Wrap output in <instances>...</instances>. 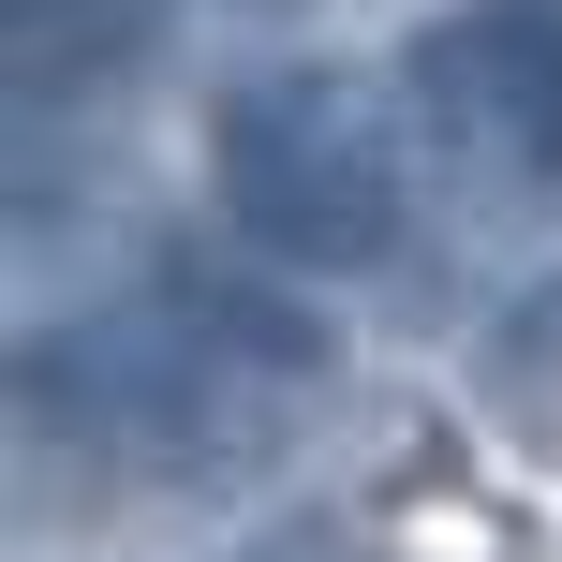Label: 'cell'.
<instances>
[{"label": "cell", "mask_w": 562, "mask_h": 562, "mask_svg": "<svg viewBox=\"0 0 562 562\" xmlns=\"http://www.w3.org/2000/svg\"><path fill=\"white\" fill-rule=\"evenodd\" d=\"M223 562H340V533H252V548H223Z\"/></svg>", "instance_id": "cell-5"}, {"label": "cell", "mask_w": 562, "mask_h": 562, "mask_svg": "<svg viewBox=\"0 0 562 562\" xmlns=\"http://www.w3.org/2000/svg\"><path fill=\"white\" fill-rule=\"evenodd\" d=\"M400 104L488 207H548L562 193V0H459V15H429L415 59H400Z\"/></svg>", "instance_id": "cell-2"}, {"label": "cell", "mask_w": 562, "mask_h": 562, "mask_svg": "<svg viewBox=\"0 0 562 562\" xmlns=\"http://www.w3.org/2000/svg\"><path fill=\"white\" fill-rule=\"evenodd\" d=\"M474 400H488V429H518L533 459H562V267L518 281V296L488 311V340H474Z\"/></svg>", "instance_id": "cell-4"}, {"label": "cell", "mask_w": 562, "mask_h": 562, "mask_svg": "<svg viewBox=\"0 0 562 562\" xmlns=\"http://www.w3.org/2000/svg\"><path fill=\"white\" fill-rule=\"evenodd\" d=\"M148 45H164V0H0V75H15V119L104 104Z\"/></svg>", "instance_id": "cell-3"}, {"label": "cell", "mask_w": 562, "mask_h": 562, "mask_svg": "<svg viewBox=\"0 0 562 562\" xmlns=\"http://www.w3.org/2000/svg\"><path fill=\"white\" fill-rule=\"evenodd\" d=\"M207 207L252 267L296 281H356L400 252L415 223V164H400V119L370 104L326 59H267L207 104Z\"/></svg>", "instance_id": "cell-1"}]
</instances>
